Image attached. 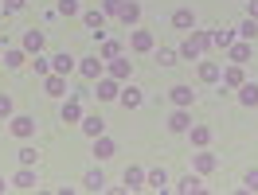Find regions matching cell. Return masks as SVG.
<instances>
[{
	"instance_id": "cell-1",
	"label": "cell",
	"mask_w": 258,
	"mask_h": 195,
	"mask_svg": "<svg viewBox=\"0 0 258 195\" xmlns=\"http://www.w3.org/2000/svg\"><path fill=\"white\" fill-rule=\"evenodd\" d=\"M172 28H180V32H192V28H196V16L188 12V8H176V12H172Z\"/></svg>"
},
{
	"instance_id": "cell-2",
	"label": "cell",
	"mask_w": 258,
	"mask_h": 195,
	"mask_svg": "<svg viewBox=\"0 0 258 195\" xmlns=\"http://www.w3.org/2000/svg\"><path fill=\"white\" fill-rule=\"evenodd\" d=\"M82 24H86V28L102 39V28H106V16H102V12H82Z\"/></svg>"
},
{
	"instance_id": "cell-3",
	"label": "cell",
	"mask_w": 258,
	"mask_h": 195,
	"mask_svg": "<svg viewBox=\"0 0 258 195\" xmlns=\"http://www.w3.org/2000/svg\"><path fill=\"white\" fill-rule=\"evenodd\" d=\"M12 133H16V137H32L35 133V117H12Z\"/></svg>"
},
{
	"instance_id": "cell-4",
	"label": "cell",
	"mask_w": 258,
	"mask_h": 195,
	"mask_svg": "<svg viewBox=\"0 0 258 195\" xmlns=\"http://www.w3.org/2000/svg\"><path fill=\"white\" fill-rule=\"evenodd\" d=\"M12 183H16V187H24V191H28V187H35V172H32V164H24V168L16 172V179H12Z\"/></svg>"
},
{
	"instance_id": "cell-5",
	"label": "cell",
	"mask_w": 258,
	"mask_h": 195,
	"mask_svg": "<svg viewBox=\"0 0 258 195\" xmlns=\"http://www.w3.org/2000/svg\"><path fill=\"white\" fill-rule=\"evenodd\" d=\"M117 16H121V24H137V16H141V4H133V0H125Z\"/></svg>"
},
{
	"instance_id": "cell-6",
	"label": "cell",
	"mask_w": 258,
	"mask_h": 195,
	"mask_svg": "<svg viewBox=\"0 0 258 195\" xmlns=\"http://www.w3.org/2000/svg\"><path fill=\"white\" fill-rule=\"evenodd\" d=\"M125 187H129V191L145 187V172H141V168H125Z\"/></svg>"
},
{
	"instance_id": "cell-7",
	"label": "cell",
	"mask_w": 258,
	"mask_h": 195,
	"mask_svg": "<svg viewBox=\"0 0 258 195\" xmlns=\"http://www.w3.org/2000/svg\"><path fill=\"white\" fill-rule=\"evenodd\" d=\"M94 156H98V160H110V156H113V141H110V137H98V141H94Z\"/></svg>"
},
{
	"instance_id": "cell-8",
	"label": "cell",
	"mask_w": 258,
	"mask_h": 195,
	"mask_svg": "<svg viewBox=\"0 0 258 195\" xmlns=\"http://www.w3.org/2000/svg\"><path fill=\"white\" fill-rule=\"evenodd\" d=\"M145 183H149V187H157V191H164V187H168V172L157 168V172H149V176H145Z\"/></svg>"
},
{
	"instance_id": "cell-9",
	"label": "cell",
	"mask_w": 258,
	"mask_h": 195,
	"mask_svg": "<svg viewBox=\"0 0 258 195\" xmlns=\"http://www.w3.org/2000/svg\"><path fill=\"white\" fill-rule=\"evenodd\" d=\"M47 94H51V98H63V94H67L63 74H47Z\"/></svg>"
},
{
	"instance_id": "cell-10",
	"label": "cell",
	"mask_w": 258,
	"mask_h": 195,
	"mask_svg": "<svg viewBox=\"0 0 258 195\" xmlns=\"http://www.w3.org/2000/svg\"><path fill=\"white\" fill-rule=\"evenodd\" d=\"M102 129H106L102 117H86V121H82V133H86V137H102Z\"/></svg>"
},
{
	"instance_id": "cell-11",
	"label": "cell",
	"mask_w": 258,
	"mask_h": 195,
	"mask_svg": "<svg viewBox=\"0 0 258 195\" xmlns=\"http://www.w3.org/2000/svg\"><path fill=\"white\" fill-rule=\"evenodd\" d=\"M117 102H121L125 110H137V106H141V94H137V90L129 86V90H121V94H117Z\"/></svg>"
},
{
	"instance_id": "cell-12",
	"label": "cell",
	"mask_w": 258,
	"mask_h": 195,
	"mask_svg": "<svg viewBox=\"0 0 258 195\" xmlns=\"http://www.w3.org/2000/svg\"><path fill=\"white\" fill-rule=\"evenodd\" d=\"M82 183H86V191H102V187H106V176H102V172H86V179H82Z\"/></svg>"
},
{
	"instance_id": "cell-13",
	"label": "cell",
	"mask_w": 258,
	"mask_h": 195,
	"mask_svg": "<svg viewBox=\"0 0 258 195\" xmlns=\"http://www.w3.org/2000/svg\"><path fill=\"white\" fill-rule=\"evenodd\" d=\"M192 90H188V86H172V102H176V106H180V110H184V106H192Z\"/></svg>"
},
{
	"instance_id": "cell-14",
	"label": "cell",
	"mask_w": 258,
	"mask_h": 195,
	"mask_svg": "<svg viewBox=\"0 0 258 195\" xmlns=\"http://www.w3.org/2000/svg\"><path fill=\"white\" fill-rule=\"evenodd\" d=\"M188 125H192V121H188V114H184V110H176V114L168 117V129H172V133H184Z\"/></svg>"
},
{
	"instance_id": "cell-15",
	"label": "cell",
	"mask_w": 258,
	"mask_h": 195,
	"mask_svg": "<svg viewBox=\"0 0 258 195\" xmlns=\"http://www.w3.org/2000/svg\"><path fill=\"white\" fill-rule=\"evenodd\" d=\"M239 102H242V106H258V86H254V82H246V86H242Z\"/></svg>"
},
{
	"instance_id": "cell-16",
	"label": "cell",
	"mask_w": 258,
	"mask_h": 195,
	"mask_svg": "<svg viewBox=\"0 0 258 195\" xmlns=\"http://www.w3.org/2000/svg\"><path fill=\"white\" fill-rule=\"evenodd\" d=\"M200 78L204 82H219V63H200Z\"/></svg>"
},
{
	"instance_id": "cell-17",
	"label": "cell",
	"mask_w": 258,
	"mask_h": 195,
	"mask_svg": "<svg viewBox=\"0 0 258 195\" xmlns=\"http://www.w3.org/2000/svg\"><path fill=\"white\" fill-rule=\"evenodd\" d=\"M75 70V59L71 55H55V74H71Z\"/></svg>"
},
{
	"instance_id": "cell-18",
	"label": "cell",
	"mask_w": 258,
	"mask_h": 195,
	"mask_svg": "<svg viewBox=\"0 0 258 195\" xmlns=\"http://www.w3.org/2000/svg\"><path fill=\"white\" fill-rule=\"evenodd\" d=\"M117 94H121V90H117V82H102V86H98V98H102V102H113Z\"/></svg>"
},
{
	"instance_id": "cell-19",
	"label": "cell",
	"mask_w": 258,
	"mask_h": 195,
	"mask_svg": "<svg viewBox=\"0 0 258 195\" xmlns=\"http://www.w3.org/2000/svg\"><path fill=\"white\" fill-rule=\"evenodd\" d=\"M24 47H28V51L35 55V51L43 47V32H28V35H24Z\"/></svg>"
},
{
	"instance_id": "cell-20",
	"label": "cell",
	"mask_w": 258,
	"mask_h": 195,
	"mask_svg": "<svg viewBox=\"0 0 258 195\" xmlns=\"http://www.w3.org/2000/svg\"><path fill=\"white\" fill-rule=\"evenodd\" d=\"M180 191H204V179L200 176H184L180 179Z\"/></svg>"
},
{
	"instance_id": "cell-21",
	"label": "cell",
	"mask_w": 258,
	"mask_h": 195,
	"mask_svg": "<svg viewBox=\"0 0 258 195\" xmlns=\"http://www.w3.org/2000/svg\"><path fill=\"white\" fill-rule=\"evenodd\" d=\"M133 47L149 51V47H153V35H149V32H133Z\"/></svg>"
},
{
	"instance_id": "cell-22",
	"label": "cell",
	"mask_w": 258,
	"mask_h": 195,
	"mask_svg": "<svg viewBox=\"0 0 258 195\" xmlns=\"http://www.w3.org/2000/svg\"><path fill=\"white\" fill-rule=\"evenodd\" d=\"M98 70H102V59H86V63H82V74H86V78H98Z\"/></svg>"
},
{
	"instance_id": "cell-23",
	"label": "cell",
	"mask_w": 258,
	"mask_h": 195,
	"mask_svg": "<svg viewBox=\"0 0 258 195\" xmlns=\"http://www.w3.org/2000/svg\"><path fill=\"white\" fill-rule=\"evenodd\" d=\"M196 168H200V172H211V168H215V156H211V152H200V156H196Z\"/></svg>"
},
{
	"instance_id": "cell-24",
	"label": "cell",
	"mask_w": 258,
	"mask_h": 195,
	"mask_svg": "<svg viewBox=\"0 0 258 195\" xmlns=\"http://www.w3.org/2000/svg\"><path fill=\"white\" fill-rule=\"evenodd\" d=\"M239 32L246 35V39H254V35H258V20H254V16H250V20H242V28H239Z\"/></svg>"
},
{
	"instance_id": "cell-25",
	"label": "cell",
	"mask_w": 258,
	"mask_h": 195,
	"mask_svg": "<svg viewBox=\"0 0 258 195\" xmlns=\"http://www.w3.org/2000/svg\"><path fill=\"white\" fill-rule=\"evenodd\" d=\"M223 82H227V86H239V82H242V70H239V66L223 70Z\"/></svg>"
},
{
	"instance_id": "cell-26",
	"label": "cell",
	"mask_w": 258,
	"mask_h": 195,
	"mask_svg": "<svg viewBox=\"0 0 258 195\" xmlns=\"http://www.w3.org/2000/svg\"><path fill=\"white\" fill-rule=\"evenodd\" d=\"M231 39H235L231 32H215V35H211V43H215V47H231Z\"/></svg>"
},
{
	"instance_id": "cell-27",
	"label": "cell",
	"mask_w": 258,
	"mask_h": 195,
	"mask_svg": "<svg viewBox=\"0 0 258 195\" xmlns=\"http://www.w3.org/2000/svg\"><path fill=\"white\" fill-rule=\"evenodd\" d=\"M63 121H79V102H67L63 106Z\"/></svg>"
},
{
	"instance_id": "cell-28",
	"label": "cell",
	"mask_w": 258,
	"mask_h": 195,
	"mask_svg": "<svg viewBox=\"0 0 258 195\" xmlns=\"http://www.w3.org/2000/svg\"><path fill=\"white\" fill-rule=\"evenodd\" d=\"M231 59H235V63H246V59H250V47H246V43H239V47L231 51Z\"/></svg>"
},
{
	"instance_id": "cell-29",
	"label": "cell",
	"mask_w": 258,
	"mask_h": 195,
	"mask_svg": "<svg viewBox=\"0 0 258 195\" xmlns=\"http://www.w3.org/2000/svg\"><path fill=\"white\" fill-rule=\"evenodd\" d=\"M208 137H211V133L204 129V125H192V141H196V145H208Z\"/></svg>"
},
{
	"instance_id": "cell-30",
	"label": "cell",
	"mask_w": 258,
	"mask_h": 195,
	"mask_svg": "<svg viewBox=\"0 0 258 195\" xmlns=\"http://www.w3.org/2000/svg\"><path fill=\"white\" fill-rule=\"evenodd\" d=\"M242 183H246V191H258V168H250V172L242 176Z\"/></svg>"
},
{
	"instance_id": "cell-31",
	"label": "cell",
	"mask_w": 258,
	"mask_h": 195,
	"mask_svg": "<svg viewBox=\"0 0 258 195\" xmlns=\"http://www.w3.org/2000/svg\"><path fill=\"white\" fill-rule=\"evenodd\" d=\"M59 12H63V16H75V12H79V0H59Z\"/></svg>"
},
{
	"instance_id": "cell-32",
	"label": "cell",
	"mask_w": 258,
	"mask_h": 195,
	"mask_svg": "<svg viewBox=\"0 0 258 195\" xmlns=\"http://www.w3.org/2000/svg\"><path fill=\"white\" fill-rule=\"evenodd\" d=\"M4 63L16 70V66H24V55H20V51H8V55H4Z\"/></svg>"
},
{
	"instance_id": "cell-33",
	"label": "cell",
	"mask_w": 258,
	"mask_h": 195,
	"mask_svg": "<svg viewBox=\"0 0 258 195\" xmlns=\"http://www.w3.org/2000/svg\"><path fill=\"white\" fill-rule=\"evenodd\" d=\"M110 70L117 74V78H125V74H129V63H125V59H113V66H110Z\"/></svg>"
},
{
	"instance_id": "cell-34",
	"label": "cell",
	"mask_w": 258,
	"mask_h": 195,
	"mask_svg": "<svg viewBox=\"0 0 258 195\" xmlns=\"http://www.w3.org/2000/svg\"><path fill=\"white\" fill-rule=\"evenodd\" d=\"M157 63H161V66H172V63H176V51H161V55H157Z\"/></svg>"
},
{
	"instance_id": "cell-35",
	"label": "cell",
	"mask_w": 258,
	"mask_h": 195,
	"mask_svg": "<svg viewBox=\"0 0 258 195\" xmlns=\"http://www.w3.org/2000/svg\"><path fill=\"white\" fill-rule=\"evenodd\" d=\"M8 114H12V98L0 94V117H8Z\"/></svg>"
},
{
	"instance_id": "cell-36",
	"label": "cell",
	"mask_w": 258,
	"mask_h": 195,
	"mask_svg": "<svg viewBox=\"0 0 258 195\" xmlns=\"http://www.w3.org/2000/svg\"><path fill=\"white\" fill-rule=\"evenodd\" d=\"M20 164H35V148H20Z\"/></svg>"
},
{
	"instance_id": "cell-37",
	"label": "cell",
	"mask_w": 258,
	"mask_h": 195,
	"mask_svg": "<svg viewBox=\"0 0 258 195\" xmlns=\"http://www.w3.org/2000/svg\"><path fill=\"white\" fill-rule=\"evenodd\" d=\"M117 51H121L117 43H106V47H102V55H106V59H117Z\"/></svg>"
},
{
	"instance_id": "cell-38",
	"label": "cell",
	"mask_w": 258,
	"mask_h": 195,
	"mask_svg": "<svg viewBox=\"0 0 258 195\" xmlns=\"http://www.w3.org/2000/svg\"><path fill=\"white\" fill-rule=\"evenodd\" d=\"M121 4L125 0H106V12H121Z\"/></svg>"
},
{
	"instance_id": "cell-39",
	"label": "cell",
	"mask_w": 258,
	"mask_h": 195,
	"mask_svg": "<svg viewBox=\"0 0 258 195\" xmlns=\"http://www.w3.org/2000/svg\"><path fill=\"white\" fill-rule=\"evenodd\" d=\"M4 8H8V12H16V8H24V0H4Z\"/></svg>"
},
{
	"instance_id": "cell-40",
	"label": "cell",
	"mask_w": 258,
	"mask_h": 195,
	"mask_svg": "<svg viewBox=\"0 0 258 195\" xmlns=\"http://www.w3.org/2000/svg\"><path fill=\"white\" fill-rule=\"evenodd\" d=\"M250 16H254V20H258V0H250Z\"/></svg>"
},
{
	"instance_id": "cell-41",
	"label": "cell",
	"mask_w": 258,
	"mask_h": 195,
	"mask_svg": "<svg viewBox=\"0 0 258 195\" xmlns=\"http://www.w3.org/2000/svg\"><path fill=\"white\" fill-rule=\"evenodd\" d=\"M0 191H4V179H0Z\"/></svg>"
}]
</instances>
